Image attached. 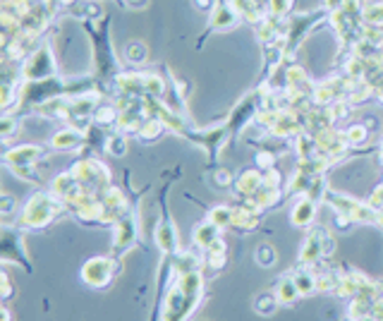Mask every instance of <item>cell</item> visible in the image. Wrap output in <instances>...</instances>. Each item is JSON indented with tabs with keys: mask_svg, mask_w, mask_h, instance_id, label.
Wrapping results in <instances>:
<instances>
[{
	"mask_svg": "<svg viewBox=\"0 0 383 321\" xmlns=\"http://www.w3.org/2000/svg\"><path fill=\"white\" fill-rule=\"evenodd\" d=\"M80 24L87 31L89 43H92V75L110 99V84L122 72L120 58H117L110 41V17L106 15L103 20H89L80 22Z\"/></svg>",
	"mask_w": 383,
	"mask_h": 321,
	"instance_id": "cell-1",
	"label": "cell"
},
{
	"mask_svg": "<svg viewBox=\"0 0 383 321\" xmlns=\"http://www.w3.org/2000/svg\"><path fill=\"white\" fill-rule=\"evenodd\" d=\"M65 204L58 199L53 192H34L29 199H27V204L22 206V211H20V216L15 218V223L17 228H22V230H46L50 223L53 221H58V216L60 213H65Z\"/></svg>",
	"mask_w": 383,
	"mask_h": 321,
	"instance_id": "cell-2",
	"label": "cell"
},
{
	"mask_svg": "<svg viewBox=\"0 0 383 321\" xmlns=\"http://www.w3.org/2000/svg\"><path fill=\"white\" fill-rule=\"evenodd\" d=\"M324 24H328V13H326L324 8L309 10V13H292L290 17H285V34H283L285 63H295L297 50L302 48L307 36Z\"/></svg>",
	"mask_w": 383,
	"mask_h": 321,
	"instance_id": "cell-3",
	"label": "cell"
},
{
	"mask_svg": "<svg viewBox=\"0 0 383 321\" xmlns=\"http://www.w3.org/2000/svg\"><path fill=\"white\" fill-rule=\"evenodd\" d=\"M48 159V149L38 144H17L13 149L5 151L3 163L17 178L27 180V183H38L41 180V171H38V163Z\"/></svg>",
	"mask_w": 383,
	"mask_h": 321,
	"instance_id": "cell-4",
	"label": "cell"
},
{
	"mask_svg": "<svg viewBox=\"0 0 383 321\" xmlns=\"http://www.w3.org/2000/svg\"><path fill=\"white\" fill-rule=\"evenodd\" d=\"M60 75L58 60H55V50H53V38L43 36L41 43L31 50L29 55L22 63V80L24 82H38V80H48V77Z\"/></svg>",
	"mask_w": 383,
	"mask_h": 321,
	"instance_id": "cell-5",
	"label": "cell"
},
{
	"mask_svg": "<svg viewBox=\"0 0 383 321\" xmlns=\"http://www.w3.org/2000/svg\"><path fill=\"white\" fill-rule=\"evenodd\" d=\"M324 204H328L333 213H340V216H347L354 223H367V225H376V216L379 211L369 204V201H359L350 194L335 192V190H328L324 197Z\"/></svg>",
	"mask_w": 383,
	"mask_h": 321,
	"instance_id": "cell-6",
	"label": "cell"
},
{
	"mask_svg": "<svg viewBox=\"0 0 383 321\" xmlns=\"http://www.w3.org/2000/svg\"><path fill=\"white\" fill-rule=\"evenodd\" d=\"M70 173L75 176L80 183L84 185L87 190H92V192H103L106 187H110L113 185V178H110V171L106 168L103 161L99 159H92V156H87V159H80L72 163Z\"/></svg>",
	"mask_w": 383,
	"mask_h": 321,
	"instance_id": "cell-7",
	"label": "cell"
},
{
	"mask_svg": "<svg viewBox=\"0 0 383 321\" xmlns=\"http://www.w3.org/2000/svg\"><path fill=\"white\" fill-rule=\"evenodd\" d=\"M139 240V211L137 206L129 209L125 216L113 225V257H122L137 245Z\"/></svg>",
	"mask_w": 383,
	"mask_h": 321,
	"instance_id": "cell-8",
	"label": "cell"
},
{
	"mask_svg": "<svg viewBox=\"0 0 383 321\" xmlns=\"http://www.w3.org/2000/svg\"><path fill=\"white\" fill-rule=\"evenodd\" d=\"M242 24V17L240 13L235 10V5L230 0H218L216 10L208 15V24H206V31L199 36V43L196 48H201L206 43L208 34H225V31H233L235 27Z\"/></svg>",
	"mask_w": 383,
	"mask_h": 321,
	"instance_id": "cell-9",
	"label": "cell"
},
{
	"mask_svg": "<svg viewBox=\"0 0 383 321\" xmlns=\"http://www.w3.org/2000/svg\"><path fill=\"white\" fill-rule=\"evenodd\" d=\"M120 264L115 257H94L82 266V280L92 288H106L113 278H115Z\"/></svg>",
	"mask_w": 383,
	"mask_h": 321,
	"instance_id": "cell-10",
	"label": "cell"
},
{
	"mask_svg": "<svg viewBox=\"0 0 383 321\" xmlns=\"http://www.w3.org/2000/svg\"><path fill=\"white\" fill-rule=\"evenodd\" d=\"M161 218L159 223H156L154 228V240H156V247L163 252V255L168 257H175L180 255V238H178V228L175 223H173L171 213H168V206H166V192L161 197Z\"/></svg>",
	"mask_w": 383,
	"mask_h": 321,
	"instance_id": "cell-11",
	"label": "cell"
},
{
	"mask_svg": "<svg viewBox=\"0 0 383 321\" xmlns=\"http://www.w3.org/2000/svg\"><path fill=\"white\" fill-rule=\"evenodd\" d=\"M27 230L17 228V225H3V242H0V252H3L5 264H17L24 271L31 273V264L24 257V247H22V238Z\"/></svg>",
	"mask_w": 383,
	"mask_h": 321,
	"instance_id": "cell-12",
	"label": "cell"
},
{
	"mask_svg": "<svg viewBox=\"0 0 383 321\" xmlns=\"http://www.w3.org/2000/svg\"><path fill=\"white\" fill-rule=\"evenodd\" d=\"M326 228H314L307 233V238L302 242V252H300V264L302 266H309L312 269L314 264L326 259V252H324V245H326Z\"/></svg>",
	"mask_w": 383,
	"mask_h": 321,
	"instance_id": "cell-13",
	"label": "cell"
},
{
	"mask_svg": "<svg viewBox=\"0 0 383 321\" xmlns=\"http://www.w3.org/2000/svg\"><path fill=\"white\" fill-rule=\"evenodd\" d=\"M87 144H89L87 132H82V129H77V127H70V125L58 129V132L50 137V149L53 151H77Z\"/></svg>",
	"mask_w": 383,
	"mask_h": 321,
	"instance_id": "cell-14",
	"label": "cell"
},
{
	"mask_svg": "<svg viewBox=\"0 0 383 321\" xmlns=\"http://www.w3.org/2000/svg\"><path fill=\"white\" fill-rule=\"evenodd\" d=\"M261 187H263V171H259L256 166L254 168H245L240 176H235L233 190H235V194L242 197V199H247V197L259 192Z\"/></svg>",
	"mask_w": 383,
	"mask_h": 321,
	"instance_id": "cell-15",
	"label": "cell"
},
{
	"mask_svg": "<svg viewBox=\"0 0 383 321\" xmlns=\"http://www.w3.org/2000/svg\"><path fill=\"white\" fill-rule=\"evenodd\" d=\"M221 230H223V228H218V225L213 223L211 218H206V221H201V223L194 228V233H192V245H194L196 250L206 252L208 247L213 245V242L221 238Z\"/></svg>",
	"mask_w": 383,
	"mask_h": 321,
	"instance_id": "cell-16",
	"label": "cell"
},
{
	"mask_svg": "<svg viewBox=\"0 0 383 321\" xmlns=\"http://www.w3.org/2000/svg\"><path fill=\"white\" fill-rule=\"evenodd\" d=\"M317 209H319L317 201L309 199V197H302L290 213V223L295 225V228H309V225L314 223V218H317Z\"/></svg>",
	"mask_w": 383,
	"mask_h": 321,
	"instance_id": "cell-17",
	"label": "cell"
},
{
	"mask_svg": "<svg viewBox=\"0 0 383 321\" xmlns=\"http://www.w3.org/2000/svg\"><path fill=\"white\" fill-rule=\"evenodd\" d=\"M67 17L77 22H89V20H103L106 10L101 0H80L72 10H67Z\"/></svg>",
	"mask_w": 383,
	"mask_h": 321,
	"instance_id": "cell-18",
	"label": "cell"
},
{
	"mask_svg": "<svg viewBox=\"0 0 383 321\" xmlns=\"http://www.w3.org/2000/svg\"><path fill=\"white\" fill-rule=\"evenodd\" d=\"M122 60H125L132 70H137V67L149 63V46H146L144 41H139V38H132V41H127L125 46H122Z\"/></svg>",
	"mask_w": 383,
	"mask_h": 321,
	"instance_id": "cell-19",
	"label": "cell"
},
{
	"mask_svg": "<svg viewBox=\"0 0 383 321\" xmlns=\"http://www.w3.org/2000/svg\"><path fill=\"white\" fill-rule=\"evenodd\" d=\"M117 117H120V110H117L115 101H113V99H103L99 106H96L92 120H94V125H99V127H103V129H106V127H113V129H115Z\"/></svg>",
	"mask_w": 383,
	"mask_h": 321,
	"instance_id": "cell-20",
	"label": "cell"
},
{
	"mask_svg": "<svg viewBox=\"0 0 383 321\" xmlns=\"http://www.w3.org/2000/svg\"><path fill=\"white\" fill-rule=\"evenodd\" d=\"M166 132H168V127L163 125L159 117H149V115H146V120L142 122V127H139V132L134 134V137H137L142 144H154V142H159V139Z\"/></svg>",
	"mask_w": 383,
	"mask_h": 321,
	"instance_id": "cell-21",
	"label": "cell"
},
{
	"mask_svg": "<svg viewBox=\"0 0 383 321\" xmlns=\"http://www.w3.org/2000/svg\"><path fill=\"white\" fill-rule=\"evenodd\" d=\"M103 151L108 156H115V159L125 156L127 154V134L120 132V129H113V132H108V134H106Z\"/></svg>",
	"mask_w": 383,
	"mask_h": 321,
	"instance_id": "cell-22",
	"label": "cell"
},
{
	"mask_svg": "<svg viewBox=\"0 0 383 321\" xmlns=\"http://www.w3.org/2000/svg\"><path fill=\"white\" fill-rule=\"evenodd\" d=\"M292 278H295L297 288H300V295H312V292L319 290V276L312 271L309 266L300 269V271L292 273Z\"/></svg>",
	"mask_w": 383,
	"mask_h": 321,
	"instance_id": "cell-23",
	"label": "cell"
},
{
	"mask_svg": "<svg viewBox=\"0 0 383 321\" xmlns=\"http://www.w3.org/2000/svg\"><path fill=\"white\" fill-rule=\"evenodd\" d=\"M275 295H278V300L283 302V305H292L297 297H302L300 288H297L292 276H283V278L278 280V285H275Z\"/></svg>",
	"mask_w": 383,
	"mask_h": 321,
	"instance_id": "cell-24",
	"label": "cell"
},
{
	"mask_svg": "<svg viewBox=\"0 0 383 321\" xmlns=\"http://www.w3.org/2000/svg\"><path fill=\"white\" fill-rule=\"evenodd\" d=\"M342 132H345V139L350 142V146H364L371 137V129L364 125V122H352V125H347Z\"/></svg>",
	"mask_w": 383,
	"mask_h": 321,
	"instance_id": "cell-25",
	"label": "cell"
},
{
	"mask_svg": "<svg viewBox=\"0 0 383 321\" xmlns=\"http://www.w3.org/2000/svg\"><path fill=\"white\" fill-rule=\"evenodd\" d=\"M233 216H235V206H228V204H216L208 209V216L213 223L218 225V228H230V223H233Z\"/></svg>",
	"mask_w": 383,
	"mask_h": 321,
	"instance_id": "cell-26",
	"label": "cell"
},
{
	"mask_svg": "<svg viewBox=\"0 0 383 321\" xmlns=\"http://www.w3.org/2000/svg\"><path fill=\"white\" fill-rule=\"evenodd\" d=\"M280 300L275 292H259V295L254 297V309L261 317H268V314H273L275 309H278Z\"/></svg>",
	"mask_w": 383,
	"mask_h": 321,
	"instance_id": "cell-27",
	"label": "cell"
},
{
	"mask_svg": "<svg viewBox=\"0 0 383 321\" xmlns=\"http://www.w3.org/2000/svg\"><path fill=\"white\" fill-rule=\"evenodd\" d=\"M0 213H3V225H10L13 223V216L20 213V201H17L15 194L5 192L0 197Z\"/></svg>",
	"mask_w": 383,
	"mask_h": 321,
	"instance_id": "cell-28",
	"label": "cell"
},
{
	"mask_svg": "<svg viewBox=\"0 0 383 321\" xmlns=\"http://www.w3.org/2000/svg\"><path fill=\"white\" fill-rule=\"evenodd\" d=\"M0 132H3V142H10L15 132H20V113H5L3 120H0Z\"/></svg>",
	"mask_w": 383,
	"mask_h": 321,
	"instance_id": "cell-29",
	"label": "cell"
},
{
	"mask_svg": "<svg viewBox=\"0 0 383 321\" xmlns=\"http://www.w3.org/2000/svg\"><path fill=\"white\" fill-rule=\"evenodd\" d=\"M266 8H268V15L271 17H280V20H285V17H290L292 13H295V0H268Z\"/></svg>",
	"mask_w": 383,
	"mask_h": 321,
	"instance_id": "cell-30",
	"label": "cell"
},
{
	"mask_svg": "<svg viewBox=\"0 0 383 321\" xmlns=\"http://www.w3.org/2000/svg\"><path fill=\"white\" fill-rule=\"evenodd\" d=\"M254 257H256V264L261 269H271L275 262H278V255H275V250L271 245H259L256 247V252H254Z\"/></svg>",
	"mask_w": 383,
	"mask_h": 321,
	"instance_id": "cell-31",
	"label": "cell"
},
{
	"mask_svg": "<svg viewBox=\"0 0 383 321\" xmlns=\"http://www.w3.org/2000/svg\"><path fill=\"white\" fill-rule=\"evenodd\" d=\"M211 183H213V187H218V190H230L235 183V176L228 171V168H216V171L211 173Z\"/></svg>",
	"mask_w": 383,
	"mask_h": 321,
	"instance_id": "cell-32",
	"label": "cell"
},
{
	"mask_svg": "<svg viewBox=\"0 0 383 321\" xmlns=\"http://www.w3.org/2000/svg\"><path fill=\"white\" fill-rule=\"evenodd\" d=\"M275 161H278V156L273 154V151L268 149H259L256 156H254V166L259 171H268V168H275Z\"/></svg>",
	"mask_w": 383,
	"mask_h": 321,
	"instance_id": "cell-33",
	"label": "cell"
},
{
	"mask_svg": "<svg viewBox=\"0 0 383 321\" xmlns=\"http://www.w3.org/2000/svg\"><path fill=\"white\" fill-rule=\"evenodd\" d=\"M263 185H266V187L283 190V185H285V176L278 171V168H268V171H263Z\"/></svg>",
	"mask_w": 383,
	"mask_h": 321,
	"instance_id": "cell-34",
	"label": "cell"
},
{
	"mask_svg": "<svg viewBox=\"0 0 383 321\" xmlns=\"http://www.w3.org/2000/svg\"><path fill=\"white\" fill-rule=\"evenodd\" d=\"M46 3H48V8L53 10V15L60 17V15H67V10L75 8L80 0H46Z\"/></svg>",
	"mask_w": 383,
	"mask_h": 321,
	"instance_id": "cell-35",
	"label": "cell"
},
{
	"mask_svg": "<svg viewBox=\"0 0 383 321\" xmlns=\"http://www.w3.org/2000/svg\"><path fill=\"white\" fill-rule=\"evenodd\" d=\"M192 5H194V10H199V13L211 15L213 10H216L218 0H192Z\"/></svg>",
	"mask_w": 383,
	"mask_h": 321,
	"instance_id": "cell-36",
	"label": "cell"
},
{
	"mask_svg": "<svg viewBox=\"0 0 383 321\" xmlns=\"http://www.w3.org/2000/svg\"><path fill=\"white\" fill-rule=\"evenodd\" d=\"M369 204L374 206L376 211H381L383 209V183L379 185V187L371 192V197H369Z\"/></svg>",
	"mask_w": 383,
	"mask_h": 321,
	"instance_id": "cell-37",
	"label": "cell"
},
{
	"mask_svg": "<svg viewBox=\"0 0 383 321\" xmlns=\"http://www.w3.org/2000/svg\"><path fill=\"white\" fill-rule=\"evenodd\" d=\"M149 5V0H120V8L125 10H144Z\"/></svg>",
	"mask_w": 383,
	"mask_h": 321,
	"instance_id": "cell-38",
	"label": "cell"
},
{
	"mask_svg": "<svg viewBox=\"0 0 383 321\" xmlns=\"http://www.w3.org/2000/svg\"><path fill=\"white\" fill-rule=\"evenodd\" d=\"M10 295H13V285H10L8 273H3V300H8Z\"/></svg>",
	"mask_w": 383,
	"mask_h": 321,
	"instance_id": "cell-39",
	"label": "cell"
},
{
	"mask_svg": "<svg viewBox=\"0 0 383 321\" xmlns=\"http://www.w3.org/2000/svg\"><path fill=\"white\" fill-rule=\"evenodd\" d=\"M0 312H3V321H13V317H10V309H8V307H3V309H0Z\"/></svg>",
	"mask_w": 383,
	"mask_h": 321,
	"instance_id": "cell-40",
	"label": "cell"
},
{
	"mask_svg": "<svg viewBox=\"0 0 383 321\" xmlns=\"http://www.w3.org/2000/svg\"><path fill=\"white\" fill-rule=\"evenodd\" d=\"M376 225H379V228H383V209L379 211V216H376Z\"/></svg>",
	"mask_w": 383,
	"mask_h": 321,
	"instance_id": "cell-41",
	"label": "cell"
},
{
	"mask_svg": "<svg viewBox=\"0 0 383 321\" xmlns=\"http://www.w3.org/2000/svg\"><path fill=\"white\" fill-rule=\"evenodd\" d=\"M376 99H379V104L383 106V89H381V92H379V94H376Z\"/></svg>",
	"mask_w": 383,
	"mask_h": 321,
	"instance_id": "cell-42",
	"label": "cell"
},
{
	"mask_svg": "<svg viewBox=\"0 0 383 321\" xmlns=\"http://www.w3.org/2000/svg\"><path fill=\"white\" fill-rule=\"evenodd\" d=\"M379 161L383 163V139H381V151H379Z\"/></svg>",
	"mask_w": 383,
	"mask_h": 321,
	"instance_id": "cell-43",
	"label": "cell"
},
{
	"mask_svg": "<svg viewBox=\"0 0 383 321\" xmlns=\"http://www.w3.org/2000/svg\"><path fill=\"white\" fill-rule=\"evenodd\" d=\"M342 321H359V319H354V317H350V314H347V317L342 319Z\"/></svg>",
	"mask_w": 383,
	"mask_h": 321,
	"instance_id": "cell-44",
	"label": "cell"
}]
</instances>
